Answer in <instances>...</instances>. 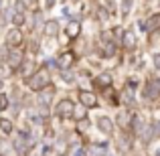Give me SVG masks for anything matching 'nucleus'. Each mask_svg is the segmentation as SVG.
<instances>
[{
  "label": "nucleus",
  "instance_id": "obj_19",
  "mask_svg": "<svg viewBox=\"0 0 160 156\" xmlns=\"http://www.w3.org/2000/svg\"><path fill=\"white\" fill-rule=\"evenodd\" d=\"M24 23H27V14H22V12H12L10 14V24L14 28H20Z\"/></svg>",
  "mask_w": 160,
  "mask_h": 156
},
{
  "label": "nucleus",
  "instance_id": "obj_17",
  "mask_svg": "<svg viewBox=\"0 0 160 156\" xmlns=\"http://www.w3.org/2000/svg\"><path fill=\"white\" fill-rule=\"evenodd\" d=\"M43 33L49 39H55V37L59 35V23L57 20H47V23L43 24Z\"/></svg>",
  "mask_w": 160,
  "mask_h": 156
},
{
  "label": "nucleus",
  "instance_id": "obj_28",
  "mask_svg": "<svg viewBox=\"0 0 160 156\" xmlns=\"http://www.w3.org/2000/svg\"><path fill=\"white\" fill-rule=\"evenodd\" d=\"M2 87H4V79L0 77V91H2Z\"/></svg>",
  "mask_w": 160,
  "mask_h": 156
},
{
  "label": "nucleus",
  "instance_id": "obj_5",
  "mask_svg": "<svg viewBox=\"0 0 160 156\" xmlns=\"http://www.w3.org/2000/svg\"><path fill=\"white\" fill-rule=\"evenodd\" d=\"M55 63H57L59 71H69L71 67L77 63V55H75V51L67 49V51H61L57 57H55Z\"/></svg>",
  "mask_w": 160,
  "mask_h": 156
},
{
  "label": "nucleus",
  "instance_id": "obj_25",
  "mask_svg": "<svg viewBox=\"0 0 160 156\" xmlns=\"http://www.w3.org/2000/svg\"><path fill=\"white\" fill-rule=\"evenodd\" d=\"M152 65H154V69L160 71V53H154L152 55Z\"/></svg>",
  "mask_w": 160,
  "mask_h": 156
},
{
  "label": "nucleus",
  "instance_id": "obj_31",
  "mask_svg": "<svg viewBox=\"0 0 160 156\" xmlns=\"http://www.w3.org/2000/svg\"><path fill=\"white\" fill-rule=\"evenodd\" d=\"M0 156H2V152H0Z\"/></svg>",
  "mask_w": 160,
  "mask_h": 156
},
{
  "label": "nucleus",
  "instance_id": "obj_27",
  "mask_svg": "<svg viewBox=\"0 0 160 156\" xmlns=\"http://www.w3.org/2000/svg\"><path fill=\"white\" fill-rule=\"evenodd\" d=\"M53 6H55V0H45V8H47V10H51Z\"/></svg>",
  "mask_w": 160,
  "mask_h": 156
},
{
  "label": "nucleus",
  "instance_id": "obj_30",
  "mask_svg": "<svg viewBox=\"0 0 160 156\" xmlns=\"http://www.w3.org/2000/svg\"><path fill=\"white\" fill-rule=\"evenodd\" d=\"M158 8H160V0H158Z\"/></svg>",
  "mask_w": 160,
  "mask_h": 156
},
{
  "label": "nucleus",
  "instance_id": "obj_26",
  "mask_svg": "<svg viewBox=\"0 0 160 156\" xmlns=\"http://www.w3.org/2000/svg\"><path fill=\"white\" fill-rule=\"evenodd\" d=\"M71 156H87V150H85V146H79V148H75Z\"/></svg>",
  "mask_w": 160,
  "mask_h": 156
},
{
  "label": "nucleus",
  "instance_id": "obj_15",
  "mask_svg": "<svg viewBox=\"0 0 160 156\" xmlns=\"http://www.w3.org/2000/svg\"><path fill=\"white\" fill-rule=\"evenodd\" d=\"M35 71H37V67H35V63H32V61H31V59H24V61H22V65H20V67H18V71H16V73H18V75H20V77H22V79H24V81H27V79H28V77H31V75H32V73H35Z\"/></svg>",
  "mask_w": 160,
  "mask_h": 156
},
{
  "label": "nucleus",
  "instance_id": "obj_11",
  "mask_svg": "<svg viewBox=\"0 0 160 156\" xmlns=\"http://www.w3.org/2000/svg\"><path fill=\"white\" fill-rule=\"evenodd\" d=\"M112 83H113V75L109 73V71H102V73H98L93 77V85L98 87V89H102V91H106L112 87Z\"/></svg>",
  "mask_w": 160,
  "mask_h": 156
},
{
  "label": "nucleus",
  "instance_id": "obj_21",
  "mask_svg": "<svg viewBox=\"0 0 160 156\" xmlns=\"http://www.w3.org/2000/svg\"><path fill=\"white\" fill-rule=\"evenodd\" d=\"M14 12H27V4H24V0H14Z\"/></svg>",
  "mask_w": 160,
  "mask_h": 156
},
{
  "label": "nucleus",
  "instance_id": "obj_29",
  "mask_svg": "<svg viewBox=\"0 0 160 156\" xmlns=\"http://www.w3.org/2000/svg\"><path fill=\"white\" fill-rule=\"evenodd\" d=\"M154 156H160V148H158V150H156V152H154Z\"/></svg>",
  "mask_w": 160,
  "mask_h": 156
},
{
  "label": "nucleus",
  "instance_id": "obj_18",
  "mask_svg": "<svg viewBox=\"0 0 160 156\" xmlns=\"http://www.w3.org/2000/svg\"><path fill=\"white\" fill-rule=\"evenodd\" d=\"M0 132H2L4 136H10V134L14 132V124H12L10 118H0Z\"/></svg>",
  "mask_w": 160,
  "mask_h": 156
},
{
  "label": "nucleus",
  "instance_id": "obj_8",
  "mask_svg": "<svg viewBox=\"0 0 160 156\" xmlns=\"http://www.w3.org/2000/svg\"><path fill=\"white\" fill-rule=\"evenodd\" d=\"M24 43V35L20 28H14L12 27L10 31L6 33V37H4V45H6L8 49H18L20 45Z\"/></svg>",
  "mask_w": 160,
  "mask_h": 156
},
{
  "label": "nucleus",
  "instance_id": "obj_1",
  "mask_svg": "<svg viewBox=\"0 0 160 156\" xmlns=\"http://www.w3.org/2000/svg\"><path fill=\"white\" fill-rule=\"evenodd\" d=\"M116 33L109 31V28H103L102 33H99V43H98V49H99V55H102L103 59H112L113 55H116Z\"/></svg>",
  "mask_w": 160,
  "mask_h": 156
},
{
  "label": "nucleus",
  "instance_id": "obj_24",
  "mask_svg": "<svg viewBox=\"0 0 160 156\" xmlns=\"http://www.w3.org/2000/svg\"><path fill=\"white\" fill-rule=\"evenodd\" d=\"M61 79H63L65 83H73V81H75V75H71L69 71H61Z\"/></svg>",
  "mask_w": 160,
  "mask_h": 156
},
{
  "label": "nucleus",
  "instance_id": "obj_12",
  "mask_svg": "<svg viewBox=\"0 0 160 156\" xmlns=\"http://www.w3.org/2000/svg\"><path fill=\"white\" fill-rule=\"evenodd\" d=\"M95 128L99 130L102 134H106V136H112L113 134V120L112 118H108V116H99L98 120H95Z\"/></svg>",
  "mask_w": 160,
  "mask_h": 156
},
{
  "label": "nucleus",
  "instance_id": "obj_9",
  "mask_svg": "<svg viewBox=\"0 0 160 156\" xmlns=\"http://www.w3.org/2000/svg\"><path fill=\"white\" fill-rule=\"evenodd\" d=\"M24 59H27V57H24V55L20 53L18 49H10V51H8V55H6V61H4V63H6V67H8L10 71H18V67L22 65Z\"/></svg>",
  "mask_w": 160,
  "mask_h": 156
},
{
  "label": "nucleus",
  "instance_id": "obj_2",
  "mask_svg": "<svg viewBox=\"0 0 160 156\" xmlns=\"http://www.w3.org/2000/svg\"><path fill=\"white\" fill-rule=\"evenodd\" d=\"M24 83H27V87L31 91L37 93V91H41L43 87H47L49 83H51V71H47L45 67H39V69H37Z\"/></svg>",
  "mask_w": 160,
  "mask_h": 156
},
{
  "label": "nucleus",
  "instance_id": "obj_22",
  "mask_svg": "<svg viewBox=\"0 0 160 156\" xmlns=\"http://www.w3.org/2000/svg\"><path fill=\"white\" fill-rule=\"evenodd\" d=\"M132 2H134V0H122V14H124V16L132 10Z\"/></svg>",
  "mask_w": 160,
  "mask_h": 156
},
{
  "label": "nucleus",
  "instance_id": "obj_10",
  "mask_svg": "<svg viewBox=\"0 0 160 156\" xmlns=\"http://www.w3.org/2000/svg\"><path fill=\"white\" fill-rule=\"evenodd\" d=\"M140 28L146 33V35H152V33L160 31V14H150L146 20L140 23Z\"/></svg>",
  "mask_w": 160,
  "mask_h": 156
},
{
  "label": "nucleus",
  "instance_id": "obj_3",
  "mask_svg": "<svg viewBox=\"0 0 160 156\" xmlns=\"http://www.w3.org/2000/svg\"><path fill=\"white\" fill-rule=\"evenodd\" d=\"M73 113H75V103L71 102L69 98H61L57 102V105H55V116H57V120H61V122L71 120Z\"/></svg>",
  "mask_w": 160,
  "mask_h": 156
},
{
  "label": "nucleus",
  "instance_id": "obj_14",
  "mask_svg": "<svg viewBox=\"0 0 160 156\" xmlns=\"http://www.w3.org/2000/svg\"><path fill=\"white\" fill-rule=\"evenodd\" d=\"M65 35L69 41H75L79 35H81V23L79 20H71V23L65 24Z\"/></svg>",
  "mask_w": 160,
  "mask_h": 156
},
{
  "label": "nucleus",
  "instance_id": "obj_4",
  "mask_svg": "<svg viewBox=\"0 0 160 156\" xmlns=\"http://www.w3.org/2000/svg\"><path fill=\"white\" fill-rule=\"evenodd\" d=\"M55 91H57V89H55V85H53V83H49L47 87H43L41 91H37V103H39L41 112L49 113V105H51V102H53Z\"/></svg>",
  "mask_w": 160,
  "mask_h": 156
},
{
  "label": "nucleus",
  "instance_id": "obj_6",
  "mask_svg": "<svg viewBox=\"0 0 160 156\" xmlns=\"http://www.w3.org/2000/svg\"><path fill=\"white\" fill-rule=\"evenodd\" d=\"M146 102H160V79H148L142 89Z\"/></svg>",
  "mask_w": 160,
  "mask_h": 156
},
{
  "label": "nucleus",
  "instance_id": "obj_23",
  "mask_svg": "<svg viewBox=\"0 0 160 156\" xmlns=\"http://www.w3.org/2000/svg\"><path fill=\"white\" fill-rule=\"evenodd\" d=\"M152 124V132H154V138H160V120H154V122H150Z\"/></svg>",
  "mask_w": 160,
  "mask_h": 156
},
{
  "label": "nucleus",
  "instance_id": "obj_7",
  "mask_svg": "<svg viewBox=\"0 0 160 156\" xmlns=\"http://www.w3.org/2000/svg\"><path fill=\"white\" fill-rule=\"evenodd\" d=\"M77 99H79V105L85 109H95L99 108V99L93 91L89 89H77Z\"/></svg>",
  "mask_w": 160,
  "mask_h": 156
},
{
  "label": "nucleus",
  "instance_id": "obj_16",
  "mask_svg": "<svg viewBox=\"0 0 160 156\" xmlns=\"http://www.w3.org/2000/svg\"><path fill=\"white\" fill-rule=\"evenodd\" d=\"M122 47H124V51H134L136 49V35L132 31L122 33Z\"/></svg>",
  "mask_w": 160,
  "mask_h": 156
},
{
  "label": "nucleus",
  "instance_id": "obj_20",
  "mask_svg": "<svg viewBox=\"0 0 160 156\" xmlns=\"http://www.w3.org/2000/svg\"><path fill=\"white\" fill-rule=\"evenodd\" d=\"M8 108H10V98L4 91H0V112H6Z\"/></svg>",
  "mask_w": 160,
  "mask_h": 156
},
{
  "label": "nucleus",
  "instance_id": "obj_13",
  "mask_svg": "<svg viewBox=\"0 0 160 156\" xmlns=\"http://www.w3.org/2000/svg\"><path fill=\"white\" fill-rule=\"evenodd\" d=\"M116 122H118V126H120V130H122V132H128V134H130V124H132V113H130L128 109H122V112L116 116Z\"/></svg>",
  "mask_w": 160,
  "mask_h": 156
}]
</instances>
